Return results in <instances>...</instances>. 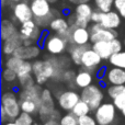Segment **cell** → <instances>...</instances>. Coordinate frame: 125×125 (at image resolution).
<instances>
[{
	"instance_id": "cell-34",
	"label": "cell",
	"mask_w": 125,
	"mask_h": 125,
	"mask_svg": "<svg viewBox=\"0 0 125 125\" xmlns=\"http://www.w3.org/2000/svg\"><path fill=\"white\" fill-rule=\"evenodd\" d=\"M97 120L94 116H91L90 114L82 115L78 117V125H97Z\"/></svg>"
},
{
	"instance_id": "cell-22",
	"label": "cell",
	"mask_w": 125,
	"mask_h": 125,
	"mask_svg": "<svg viewBox=\"0 0 125 125\" xmlns=\"http://www.w3.org/2000/svg\"><path fill=\"white\" fill-rule=\"evenodd\" d=\"M17 26L14 25L13 22H11L10 20H7V19H3L1 22V40L4 41V40L9 39L10 36L14 35L15 33H18Z\"/></svg>"
},
{
	"instance_id": "cell-6",
	"label": "cell",
	"mask_w": 125,
	"mask_h": 125,
	"mask_svg": "<svg viewBox=\"0 0 125 125\" xmlns=\"http://www.w3.org/2000/svg\"><path fill=\"white\" fill-rule=\"evenodd\" d=\"M90 31V42L95 43L99 41H112L117 39V32L113 29H106L100 23H92L89 26Z\"/></svg>"
},
{
	"instance_id": "cell-49",
	"label": "cell",
	"mask_w": 125,
	"mask_h": 125,
	"mask_svg": "<svg viewBox=\"0 0 125 125\" xmlns=\"http://www.w3.org/2000/svg\"><path fill=\"white\" fill-rule=\"evenodd\" d=\"M97 125H100V124H97Z\"/></svg>"
},
{
	"instance_id": "cell-3",
	"label": "cell",
	"mask_w": 125,
	"mask_h": 125,
	"mask_svg": "<svg viewBox=\"0 0 125 125\" xmlns=\"http://www.w3.org/2000/svg\"><path fill=\"white\" fill-rule=\"evenodd\" d=\"M80 97H81V100L86 101L87 103L90 105L91 111L94 112V111L103 103L104 92L99 84L92 83V84H90V86L86 87V88L81 89Z\"/></svg>"
},
{
	"instance_id": "cell-47",
	"label": "cell",
	"mask_w": 125,
	"mask_h": 125,
	"mask_svg": "<svg viewBox=\"0 0 125 125\" xmlns=\"http://www.w3.org/2000/svg\"><path fill=\"white\" fill-rule=\"evenodd\" d=\"M11 1H12V2H15V3H17V2H20L21 0H11Z\"/></svg>"
},
{
	"instance_id": "cell-2",
	"label": "cell",
	"mask_w": 125,
	"mask_h": 125,
	"mask_svg": "<svg viewBox=\"0 0 125 125\" xmlns=\"http://www.w3.org/2000/svg\"><path fill=\"white\" fill-rule=\"evenodd\" d=\"M31 9L33 12V20L40 26H50V23L55 19V14H58L56 11L52 10L51 2L48 0H32Z\"/></svg>"
},
{
	"instance_id": "cell-44",
	"label": "cell",
	"mask_w": 125,
	"mask_h": 125,
	"mask_svg": "<svg viewBox=\"0 0 125 125\" xmlns=\"http://www.w3.org/2000/svg\"><path fill=\"white\" fill-rule=\"evenodd\" d=\"M68 1L73 2V3H76V4H78V0H68Z\"/></svg>"
},
{
	"instance_id": "cell-45",
	"label": "cell",
	"mask_w": 125,
	"mask_h": 125,
	"mask_svg": "<svg viewBox=\"0 0 125 125\" xmlns=\"http://www.w3.org/2000/svg\"><path fill=\"white\" fill-rule=\"evenodd\" d=\"M6 1H7V0H1V4H2V7L6 6Z\"/></svg>"
},
{
	"instance_id": "cell-38",
	"label": "cell",
	"mask_w": 125,
	"mask_h": 125,
	"mask_svg": "<svg viewBox=\"0 0 125 125\" xmlns=\"http://www.w3.org/2000/svg\"><path fill=\"white\" fill-rule=\"evenodd\" d=\"M89 20L83 19V18L77 17V15H73V24L77 26H80V28H88L89 25Z\"/></svg>"
},
{
	"instance_id": "cell-41",
	"label": "cell",
	"mask_w": 125,
	"mask_h": 125,
	"mask_svg": "<svg viewBox=\"0 0 125 125\" xmlns=\"http://www.w3.org/2000/svg\"><path fill=\"white\" fill-rule=\"evenodd\" d=\"M3 125H18L15 123L14 121H9V122H6V123H3Z\"/></svg>"
},
{
	"instance_id": "cell-16",
	"label": "cell",
	"mask_w": 125,
	"mask_h": 125,
	"mask_svg": "<svg viewBox=\"0 0 125 125\" xmlns=\"http://www.w3.org/2000/svg\"><path fill=\"white\" fill-rule=\"evenodd\" d=\"M69 28L70 24L66 19L62 17H56L55 19L52 20V22L50 23V29L52 31H54L55 33H57L58 35H61L62 37H64L67 42H68V34H69Z\"/></svg>"
},
{
	"instance_id": "cell-33",
	"label": "cell",
	"mask_w": 125,
	"mask_h": 125,
	"mask_svg": "<svg viewBox=\"0 0 125 125\" xmlns=\"http://www.w3.org/2000/svg\"><path fill=\"white\" fill-rule=\"evenodd\" d=\"M59 122H61V125H78V116L70 111L62 115Z\"/></svg>"
},
{
	"instance_id": "cell-24",
	"label": "cell",
	"mask_w": 125,
	"mask_h": 125,
	"mask_svg": "<svg viewBox=\"0 0 125 125\" xmlns=\"http://www.w3.org/2000/svg\"><path fill=\"white\" fill-rule=\"evenodd\" d=\"M21 110L23 112L30 113L32 115H39L40 112V103L33 100H20Z\"/></svg>"
},
{
	"instance_id": "cell-20",
	"label": "cell",
	"mask_w": 125,
	"mask_h": 125,
	"mask_svg": "<svg viewBox=\"0 0 125 125\" xmlns=\"http://www.w3.org/2000/svg\"><path fill=\"white\" fill-rule=\"evenodd\" d=\"M92 81H93L92 73H90V71H88V70H86V69L81 68L77 73V75H76L75 86H76V88L83 89V88H86V87L92 84Z\"/></svg>"
},
{
	"instance_id": "cell-40",
	"label": "cell",
	"mask_w": 125,
	"mask_h": 125,
	"mask_svg": "<svg viewBox=\"0 0 125 125\" xmlns=\"http://www.w3.org/2000/svg\"><path fill=\"white\" fill-rule=\"evenodd\" d=\"M43 125H61V122L58 120H53V119H50L47 121L43 122Z\"/></svg>"
},
{
	"instance_id": "cell-5",
	"label": "cell",
	"mask_w": 125,
	"mask_h": 125,
	"mask_svg": "<svg viewBox=\"0 0 125 125\" xmlns=\"http://www.w3.org/2000/svg\"><path fill=\"white\" fill-rule=\"evenodd\" d=\"M68 45H69L68 42L64 37H62L61 35H58L57 33L47 34L43 44L44 48L51 55H62L68 48Z\"/></svg>"
},
{
	"instance_id": "cell-7",
	"label": "cell",
	"mask_w": 125,
	"mask_h": 125,
	"mask_svg": "<svg viewBox=\"0 0 125 125\" xmlns=\"http://www.w3.org/2000/svg\"><path fill=\"white\" fill-rule=\"evenodd\" d=\"M81 100L80 93L75 90H66L61 92L57 95V104L59 109L66 112L73 111V106Z\"/></svg>"
},
{
	"instance_id": "cell-39",
	"label": "cell",
	"mask_w": 125,
	"mask_h": 125,
	"mask_svg": "<svg viewBox=\"0 0 125 125\" xmlns=\"http://www.w3.org/2000/svg\"><path fill=\"white\" fill-rule=\"evenodd\" d=\"M101 14H102V11L100 10H93L92 15H91V22L93 23H100V20H101Z\"/></svg>"
},
{
	"instance_id": "cell-19",
	"label": "cell",
	"mask_w": 125,
	"mask_h": 125,
	"mask_svg": "<svg viewBox=\"0 0 125 125\" xmlns=\"http://www.w3.org/2000/svg\"><path fill=\"white\" fill-rule=\"evenodd\" d=\"M91 47L101 56L102 59L104 61H109L111 56L114 54V50L112 46V42L111 41H99L92 43Z\"/></svg>"
},
{
	"instance_id": "cell-10",
	"label": "cell",
	"mask_w": 125,
	"mask_h": 125,
	"mask_svg": "<svg viewBox=\"0 0 125 125\" xmlns=\"http://www.w3.org/2000/svg\"><path fill=\"white\" fill-rule=\"evenodd\" d=\"M23 40H32L34 43H37L42 39L43 32L40 29V25H37L34 20H30L24 23H21V28L19 30Z\"/></svg>"
},
{
	"instance_id": "cell-32",
	"label": "cell",
	"mask_w": 125,
	"mask_h": 125,
	"mask_svg": "<svg viewBox=\"0 0 125 125\" xmlns=\"http://www.w3.org/2000/svg\"><path fill=\"white\" fill-rule=\"evenodd\" d=\"M93 2L98 10L102 12H109L114 6V0H93Z\"/></svg>"
},
{
	"instance_id": "cell-21",
	"label": "cell",
	"mask_w": 125,
	"mask_h": 125,
	"mask_svg": "<svg viewBox=\"0 0 125 125\" xmlns=\"http://www.w3.org/2000/svg\"><path fill=\"white\" fill-rule=\"evenodd\" d=\"M90 46L87 45H75V44H70L68 47V52L70 55V59L76 66H81V57L83 53L86 52Z\"/></svg>"
},
{
	"instance_id": "cell-4",
	"label": "cell",
	"mask_w": 125,
	"mask_h": 125,
	"mask_svg": "<svg viewBox=\"0 0 125 125\" xmlns=\"http://www.w3.org/2000/svg\"><path fill=\"white\" fill-rule=\"evenodd\" d=\"M117 108L113 102H103L94 111V117L100 125H113L116 120Z\"/></svg>"
},
{
	"instance_id": "cell-14",
	"label": "cell",
	"mask_w": 125,
	"mask_h": 125,
	"mask_svg": "<svg viewBox=\"0 0 125 125\" xmlns=\"http://www.w3.org/2000/svg\"><path fill=\"white\" fill-rule=\"evenodd\" d=\"M21 45H23V39L20 32H18L9 39L2 41V53L6 56H11Z\"/></svg>"
},
{
	"instance_id": "cell-43",
	"label": "cell",
	"mask_w": 125,
	"mask_h": 125,
	"mask_svg": "<svg viewBox=\"0 0 125 125\" xmlns=\"http://www.w3.org/2000/svg\"><path fill=\"white\" fill-rule=\"evenodd\" d=\"M121 113H122V115H123L124 119H125V108H124V109H122V110H121Z\"/></svg>"
},
{
	"instance_id": "cell-46",
	"label": "cell",
	"mask_w": 125,
	"mask_h": 125,
	"mask_svg": "<svg viewBox=\"0 0 125 125\" xmlns=\"http://www.w3.org/2000/svg\"><path fill=\"white\" fill-rule=\"evenodd\" d=\"M48 1H50V2H51V3H55V2H56V1H57V0H48Z\"/></svg>"
},
{
	"instance_id": "cell-23",
	"label": "cell",
	"mask_w": 125,
	"mask_h": 125,
	"mask_svg": "<svg viewBox=\"0 0 125 125\" xmlns=\"http://www.w3.org/2000/svg\"><path fill=\"white\" fill-rule=\"evenodd\" d=\"M93 9L92 7L89 4V2H83V3H78L75 9V15L80 18L87 19L91 21V15H92Z\"/></svg>"
},
{
	"instance_id": "cell-36",
	"label": "cell",
	"mask_w": 125,
	"mask_h": 125,
	"mask_svg": "<svg viewBox=\"0 0 125 125\" xmlns=\"http://www.w3.org/2000/svg\"><path fill=\"white\" fill-rule=\"evenodd\" d=\"M112 101H113V103L115 104V106L117 108V110L121 111L122 109L125 108V92L121 93L120 95H117V97L114 98Z\"/></svg>"
},
{
	"instance_id": "cell-9",
	"label": "cell",
	"mask_w": 125,
	"mask_h": 125,
	"mask_svg": "<svg viewBox=\"0 0 125 125\" xmlns=\"http://www.w3.org/2000/svg\"><path fill=\"white\" fill-rule=\"evenodd\" d=\"M90 42V31L88 28H80L71 24L69 28L68 43L75 45H87Z\"/></svg>"
},
{
	"instance_id": "cell-15",
	"label": "cell",
	"mask_w": 125,
	"mask_h": 125,
	"mask_svg": "<svg viewBox=\"0 0 125 125\" xmlns=\"http://www.w3.org/2000/svg\"><path fill=\"white\" fill-rule=\"evenodd\" d=\"M104 81L109 84H125V69L111 67L104 73Z\"/></svg>"
},
{
	"instance_id": "cell-17",
	"label": "cell",
	"mask_w": 125,
	"mask_h": 125,
	"mask_svg": "<svg viewBox=\"0 0 125 125\" xmlns=\"http://www.w3.org/2000/svg\"><path fill=\"white\" fill-rule=\"evenodd\" d=\"M100 24L106 29L116 30L121 25V14L112 10L109 11V12H102Z\"/></svg>"
},
{
	"instance_id": "cell-42",
	"label": "cell",
	"mask_w": 125,
	"mask_h": 125,
	"mask_svg": "<svg viewBox=\"0 0 125 125\" xmlns=\"http://www.w3.org/2000/svg\"><path fill=\"white\" fill-rule=\"evenodd\" d=\"M90 0H78V3H83V2H89Z\"/></svg>"
},
{
	"instance_id": "cell-13",
	"label": "cell",
	"mask_w": 125,
	"mask_h": 125,
	"mask_svg": "<svg viewBox=\"0 0 125 125\" xmlns=\"http://www.w3.org/2000/svg\"><path fill=\"white\" fill-rule=\"evenodd\" d=\"M41 54V46L39 44H32V45H21L13 55L24 61H31L36 59Z\"/></svg>"
},
{
	"instance_id": "cell-26",
	"label": "cell",
	"mask_w": 125,
	"mask_h": 125,
	"mask_svg": "<svg viewBox=\"0 0 125 125\" xmlns=\"http://www.w3.org/2000/svg\"><path fill=\"white\" fill-rule=\"evenodd\" d=\"M109 62L112 66L120 67L125 69V51H121L119 53H114L112 56L109 58Z\"/></svg>"
},
{
	"instance_id": "cell-27",
	"label": "cell",
	"mask_w": 125,
	"mask_h": 125,
	"mask_svg": "<svg viewBox=\"0 0 125 125\" xmlns=\"http://www.w3.org/2000/svg\"><path fill=\"white\" fill-rule=\"evenodd\" d=\"M23 62H24V59L19 58V57L14 56V55H11V56L7 57L6 62H4V67L11 68V69H13L15 73H18V70H19L20 67L22 66Z\"/></svg>"
},
{
	"instance_id": "cell-12",
	"label": "cell",
	"mask_w": 125,
	"mask_h": 125,
	"mask_svg": "<svg viewBox=\"0 0 125 125\" xmlns=\"http://www.w3.org/2000/svg\"><path fill=\"white\" fill-rule=\"evenodd\" d=\"M13 18L20 23H24L26 21L33 20V12L31 9V4L25 1L17 2L13 7Z\"/></svg>"
},
{
	"instance_id": "cell-31",
	"label": "cell",
	"mask_w": 125,
	"mask_h": 125,
	"mask_svg": "<svg viewBox=\"0 0 125 125\" xmlns=\"http://www.w3.org/2000/svg\"><path fill=\"white\" fill-rule=\"evenodd\" d=\"M2 80L7 83H13L18 80V73L13 69L4 67L2 70Z\"/></svg>"
},
{
	"instance_id": "cell-11",
	"label": "cell",
	"mask_w": 125,
	"mask_h": 125,
	"mask_svg": "<svg viewBox=\"0 0 125 125\" xmlns=\"http://www.w3.org/2000/svg\"><path fill=\"white\" fill-rule=\"evenodd\" d=\"M103 59L101 58L99 54L93 50L92 47L88 48L86 52L83 53L81 57V67L86 70L90 71V73H95V70L98 69V67L100 66L101 62Z\"/></svg>"
},
{
	"instance_id": "cell-35",
	"label": "cell",
	"mask_w": 125,
	"mask_h": 125,
	"mask_svg": "<svg viewBox=\"0 0 125 125\" xmlns=\"http://www.w3.org/2000/svg\"><path fill=\"white\" fill-rule=\"evenodd\" d=\"M76 75H77V73L73 70H71V69H66V70H64V73H62V81L67 82V83H71V82L75 83Z\"/></svg>"
},
{
	"instance_id": "cell-18",
	"label": "cell",
	"mask_w": 125,
	"mask_h": 125,
	"mask_svg": "<svg viewBox=\"0 0 125 125\" xmlns=\"http://www.w3.org/2000/svg\"><path fill=\"white\" fill-rule=\"evenodd\" d=\"M42 86L39 83H35L34 86L30 87L28 89H22L19 92L20 100H33L41 104V97H42Z\"/></svg>"
},
{
	"instance_id": "cell-28",
	"label": "cell",
	"mask_w": 125,
	"mask_h": 125,
	"mask_svg": "<svg viewBox=\"0 0 125 125\" xmlns=\"http://www.w3.org/2000/svg\"><path fill=\"white\" fill-rule=\"evenodd\" d=\"M18 81H19V86L21 89H28L36 83L33 73H28V75L20 76V77H18Z\"/></svg>"
},
{
	"instance_id": "cell-8",
	"label": "cell",
	"mask_w": 125,
	"mask_h": 125,
	"mask_svg": "<svg viewBox=\"0 0 125 125\" xmlns=\"http://www.w3.org/2000/svg\"><path fill=\"white\" fill-rule=\"evenodd\" d=\"M55 110V101L53 98L52 91L47 88H44L42 91L41 104H40L39 116L43 122L47 121L51 113Z\"/></svg>"
},
{
	"instance_id": "cell-37",
	"label": "cell",
	"mask_w": 125,
	"mask_h": 125,
	"mask_svg": "<svg viewBox=\"0 0 125 125\" xmlns=\"http://www.w3.org/2000/svg\"><path fill=\"white\" fill-rule=\"evenodd\" d=\"M114 8L121 17L125 19V0H114Z\"/></svg>"
},
{
	"instance_id": "cell-30",
	"label": "cell",
	"mask_w": 125,
	"mask_h": 125,
	"mask_svg": "<svg viewBox=\"0 0 125 125\" xmlns=\"http://www.w3.org/2000/svg\"><path fill=\"white\" fill-rule=\"evenodd\" d=\"M14 122L18 125H34V117L30 113H26L22 111L19 114V116L15 119Z\"/></svg>"
},
{
	"instance_id": "cell-25",
	"label": "cell",
	"mask_w": 125,
	"mask_h": 125,
	"mask_svg": "<svg viewBox=\"0 0 125 125\" xmlns=\"http://www.w3.org/2000/svg\"><path fill=\"white\" fill-rule=\"evenodd\" d=\"M71 112L73 113L75 115H77L78 117L82 116V115H87L91 112V108L86 101L83 100H80L75 106H73V111Z\"/></svg>"
},
{
	"instance_id": "cell-48",
	"label": "cell",
	"mask_w": 125,
	"mask_h": 125,
	"mask_svg": "<svg viewBox=\"0 0 125 125\" xmlns=\"http://www.w3.org/2000/svg\"><path fill=\"white\" fill-rule=\"evenodd\" d=\"M124 44H125V39H124Z\"/></svg>"
},
{
	"instance_id": "cell-29",
	"label": "cell",
	"mask_w": 125,
	"mask_h": 125,
	"mask_svg": "<svg viewBox=\"0 0 125 125\" xmlns=\"http://www.w3.org/2000/svg\"><path fill=\"white\" fill-rule=\"evenodd\" d=\"M123 92H125V84H110L106 89V93L111 100H113Z\"/></svg>"
},
{
	"instance_id": "cell-1",
	"label": "cell",
	"mask_w": 125,
	"mask_h": 125,
	"mask_svg": "<svg viewBox=\"0 0 125 125\" xmlns=\"http://www.w3.org/2000/svg\"><path fill=\"white\" fill-rule=\"evenodd\" d=\"M21 112L19 95L11 90L6 91L1 97V122L15 121Z\"/></svg>"
}]
</instances>
